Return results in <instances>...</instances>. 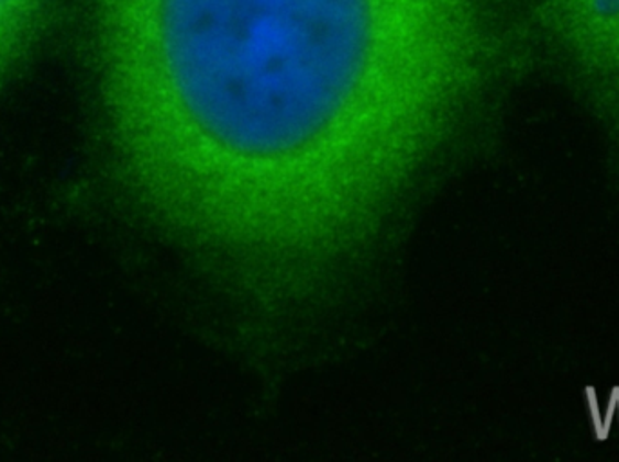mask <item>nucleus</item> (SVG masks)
Returning a JSON list of instances; mask_svg holds the SVG:
<instances>
[{"label":"nucleus","mask_w":619,"mask_h":462,"mask_svg":"<svg viewBox=\"0 0 619 462\" xmlns=\"http://www.w3.org/2000/svg\"><path fill=\"white\" fill-rule=\"evenodd\" d=\"M480 30L482 0H98L134 187L265 259L363 224L433 142Z\"/></svg>","instance_id":"nucleus-1"},{"label":"nucleus","mask_w":619,"mask_h":462,"mask_svg":"<svg viewBox=\"0 0 619 462\" xmlns=\"http://www.w3.org/2000/svg\"><path fill=\"white\" fill-rule=\"evenodd\" d=\"M44 4L46 0H0V77L26 46Z\"/></svg>","instance_id":"nucleus-2"},{"label":"nucleus","mask_w":619,"mask_h":462,"mask_svg":"<svg viewBox=\"0 0 619 462\" xmlns=\"http://www.w3.org/2000/svg\"><path fill=\"white\" fill-rule=\"evenodd\" d=\"M565 30H619V0H556Z\"/></svg>","instance_id":"nucleus-3"}]
</instances>
